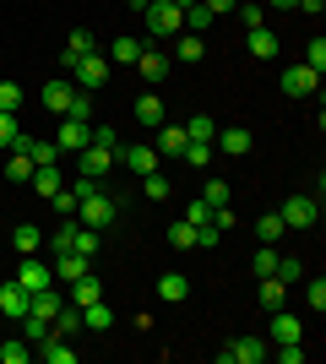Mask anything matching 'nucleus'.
I'll use <instances>...</instances> for the list:
<instances>
[{"label": "nucleus", "instance_id": "nucleus-1", "mask_svg": "<svg viewBox=\"0 0 326 364\" xmlns=\"http://www.w3.org/2000/svg\"><path fill=\"white\" fill-rule=\"evenodd\" d=\"M114 218H120V201H114V196H104L98 185H93V191H87V196L77 201V223H82V228H109Z\"/></svg>", "mask_w": 326, "mask_h": 364}, {"label": "nucleus", "instance_id": "nucleus-2", "mask_svg": "<svg viewBox=\"0 0 326 364\" xmlns=\"http://www.w3.org/2000/svg\"><path fill=\"white\" fill-rule=\"evenodd\" d=\"M141 16H147V33H153V38H174V33H185V11H180L174 0H147Z\"/></svg>", "mask_w": 326, "mask_h": 364}, {"label": "nucleus", "instance_id": "nucleus-3", "mask_svg": "<svg viewBox=\"0 0 326 364\" xmlns=\"http://www.w3.org/2000/svg\"><path fill=\"white\" fill-rule=\"evenodd\" d=\"M217 359H223V364H266V359H272V343H266V337H234Z\"/></svg>", "mask_w": 326, "mask_h": 364}, {"label": "nucleus", "instance_id": "nucleus-4", "mask_svg": "<svg viewBox=\"0 0 326 364\" xmlns=\"http://www.w3.org/2000/svg\"><path fill=\"white\" fill-rule=\"evenodd\" d=\"M278 218H283V228H315L321 201H315V196H288V201L278 207Z\"/></svg>", "mask_w": 326, "mask_h": 364}, {"label": "nucleus", "instance_id": "nucleus-5", "mask_svg": "<svg viewBox=\"0 0 326 364\" xmlns=\"http://www.w3.org/2000/svg\"><path fill=\"white\" fill-rule=\"evenodd\" d=\"M93 141V120H77V114H60V131H55V147L60 152H82Z\"/></svg>", "mask_w": 326, "mask_h": 364}, {"label": "nucleus", "instance_id": "nucleus-6", "mask_svg": "<svg viewBox=\"0 0 326 364\" xmlns=\"http://www.w3.org/2000/svg\"><path fill=\"white\" fill-rule=\"evenodd\" d=\"M71 82H77V87H87V92L104 87V82H109V55H98V49H93V55H82V60L71 65Z\"/></svg>", "mask_w": 326, "mask_h": 364}, {"label": "nucleus", "instance_id": "nucleus-7", "mask_svg": "<svg viewBox=\"0 0 326 364\" xmlns=\"http://www.w3.org/2000/svg\"><path fill=\"white\" fill-rule=\"evenodd\" d=\"M109 168H114V147H104V141H87V147L77 152V174H87V180H98Z\"/></svg>", "mask_w": 326, "mask_h": 364}, {"label": "nucleus", "instance_id": "nucleus-8", "mask_svg": "<svg viewBox=\"0 0 326 364\" xmlns=\"http://www.w3.org/2000/svg\"><path fill=\"white\" fill-rule=\"evenodd\" d=\"M11 277H16V283H22L28 294H38V289H49V283H55V267H49V261H33V256H22Z\"/></svg>", "mask_w": 326, "mask_h": 364}, {"label": "nucleus", "instance_id": "nucleus-9", "mask_svg": "<svg viewBox=\"0 0 326 364\" xmlns=\"http://www.w3.org/2000/svg\"><path fill=\"white\" fill-rule=\"evenodd\" d=\"M283 92H288V98H310V92H321V76L299 60V65H288V71H283Z\"/></svg>", "mask_w": 326, "mask_h": 364}, {"label": "nucleus", "instance_id": "nucleus-10", "mask_svg": "<svg viewBox=\"0 0 326 364\" xmlns=\"http://www.w3.org/2000/svg\"><path fill=\"white\" fill-rule=\"evenodd\" d=\"M114 164H125L131 174H153V168H158V152H153V141H131V147L114 152Z\"/></svg>", "mask_w": 326, "mask_h": 364}, {"label": "nucleus", "instance_id": "nucleus-11", "mask_svg": "<svg viewBox=\"0 0 326 364\" xmlns=\"http://www.w3.org/2000/svg\"><path fill=\"white\" fill-rule=\"evenodd\" d=\"M33 359H44V364H77V348H71L60 332H49V337L33 343Z\"/></svg>", "mask_w": 326, "mask_h": 364}, {"label": "nucleus", "instance_id": "nucleus-12", "mask_svg": "<svg viewBox=\"0 0 326 364\" xmlns=\"http://www.w3.org/2000/svg\"><path fill=\"white\" fill-rule=\"evenodd\" d=\"M185 125H169V120H163V125H158V131H153V152H158V158H180V152H185Z\"/></svg>", "mask_w": 326, "mask_h": 364}, {"label": "nucleus", "instance_id": "nucleus-13", "mask_svg": "<svg viewBox=\"0 0 326 364\" xmlns=\"http://www.w3.org/2000/svg\"><path fill=\"white\" fill-rule=\"evenodd\" d=\"M250 147H256V136L239 131V125H229V131H217V136H212V152H223V158H245Z\"/></svg>", "mask_w": 326, "mask_h": 364}, {"label": "nucleus", "instance_id": "nucleus-14", "mask_svg": "<svg viewBox=\"0 0 326 364\" xmlns=\"http://www.w3.org/2000/svg\"><path fill=\"white\" fill-rule=\"evenodd\" d=\"M169 55H163V49H141V55H136V71H141V82H153V87H158V82H163V76H169Z\"/></svg>", "mask_w": 326, "mask_h": 364}, {"label": "nucleus", "instance_id": "nucleus-15", "mask_svg": "<svg viewBox=\"0 0 326 364\" xmlns=\"http://www.w3.org/2000/svg\"><path fill=\"white\" fill-rule=\"evenodd\" d=\"M28 304H33V294L22 289L16 277H11V283H0V310H6L11 321H22V316H28Z\"/></svg>", "mask_w": 326, "mask_h": 364}, {"label": "nucleus", "instance_id": "nucleus-16", "mask_svg": "<svg viewBox=\"0 0 326 364\" xmlns=\"http://www.w3.org/2000/svg\"><path fill=\"white\" fill-rule=\"evenodd\" d=\"M202 55H207V38H202V33H174V60H180V65H196Z\"/></svg>", "mask_w": 326, "mask_h": 364}, {"label": "nucleus", "instance_id": "nucleus-17", "mask_svg": "<svg viewBox=\"0 0 326 364\" xmlns=\"http://www.w3.org/2000/svg\"><path fill=\"white\" fill-rule=\"evenodd\" d=\"M93 49H98V38H93V33H87V28H77V33H71V38H65V55H60V65H65V71H71V65H77L82 55H93Z\"/></svg>", "mask_w": 326, "mask_h": 364}, {"label": "nucleus", "instance_id": "nucleus-18", "mask_svg": "<svg viewBox=\"0 0 326 364\" xmlns=\"http://www.w3.org/2000/svg\"><path fill=\"white\" fill-rule=\"evenodd\" d=\"M87 267H93L87 256H77V250H60V256H55V283H77Z\"/></svg>", "mask_w": 326, "mask_h": 364}, {"label": "nucleus", "instance_id": "nucleus-19", "mask_svg": "<svg viewBox=\"0 0 326 364\" xmlns=\"http://www.w3.org/2000/svg\"><path fill=\"white\" fill-rule=\"evenodd\" d=\"M65 304V294H60V283H49V289H38L33 294V304H28V316H44V321H55V310Z\"/></svg>", "mask_w": 326, "mask_h": 364}, {"label": "nucleus", "instance_id": "nucleus-20", "mask_svg": "<svg viewBox=\"0 0 326 364\" xmlns=\"http://www.w3.org/2000/svg\"><path fill=\"white\" fill-rule=\"evenodd\" d=\"M158 299H163V304H185L190 299L185 272H163V277H158Z\"/></svg>", "mask_w": 326, "mask_h": 364}, {"label": "nucleus", "instance_id": "nucleus-21", "mask_svg": "<svg viewBox=\"0 0 326 364\" xmlns=\"http://www.w3.org/2000/svg\"><path fill=\"white\" fill-rule=\"evenodd\" d=\"M38 245H44L38 223H16L11 228V250H16V256H38Z\"/></svg>", "mask_w": 326, "mask_h": 364}, {"label": "nucleus", "instance_id": "nucleus-22", "mask_svg": "<svg viewBox=\"0 0 326 364\" xmlns=\"http://www.w3.org/2000/svg\"><path fill=\"white\" fill-rule=\"evenodd\" d=\"M71 92H77V82H60V76H55L44 87V109L49 114H65V109H71Z\"/></svg>", "mask_w": 326, "mask_h": 364}, {"label": "nucleus", "instance_id": "nucleus-23", "mask_svg": "<svg viewBox=\"0 0 326 364\" xmlns=\"http://www.w3.org/2000/svg\"><path fill=\"white\" fill-rule=\"evenodd\" d=\"M136 125H141V131H158V125H163V98L141 92V98H136Z\"/></svg>", "mask_w": 326, "mask_h": 364}, {"label": "nucleus", "instance_id": "nucleus-24", "mask_svg": "<svg viewBox=\"0 0 326 364\" xmlns=\"http://www.w3.org/2000/svg\"><path fill=\"white\" fill-rule=\"evenodd\" d=\"M299 337H305L299 316H288V310H272V343H299Z\"/></svg>", "mask_w": 326, "mask_h": 364}, {"label": "nucleus", "instance_id": "nucleus-25", "mask_svg": "<svg viewBox=\"0 0 326 364\" xmlns=\"http://www.w3.org/2000/svg\"><path fill=\"white\" fill-rule=\"evenodd\" d=\"M93 299H104V283H98V272L87 267V272L71 283V304H93Z\"/></svg>", "mask_w": 326, "mask_h": 364}, {"label": "nucleus", "instance_id": "nucleus-26", "mask_svg": "<svg viewBox=\"0 0 326 364\" xmlns=\"http://www.w3.org/2000/svg\"><path fill=\"white\" fill-rule=\"evenodd\" d=\"M82 326H87V332H109V326H114V310H109L104 299L82 304Z\"/></svg>", "mask_w": 326, "mask_h": 364}, {"label": "nucleus", "instance_id": "nucleus-27", "mask_svg": "<svg viewBox=\"0 0 326 364\" xmlns=\"http://www.w3.org/2000/svg\"><path fill=\"white\" fill-rule=\"evenodd\" d=\"M49 332H60V337L82 332V304H71V299H65L60 310H55V321H49Z\"/></svg>", "mask_w": 326, "mask_h": 364}, {"label": "nucleus", "instance_id": "nucleus-28", "mask_svg": "<svg viewBox=\"0 0 326 364\" xmlns=\"http://www.w3.org/2000/svg\"><path fill=\"white\" fill-rule=\"evenodd\" d=\"M28 185H33V191H38V196L49 201V196H55V191L65 185V174H60L55 164H44V168H33V180H28Z\"/></svg>", "mask_w": 326, "mask_h": 364}, {"label": "nucleus", "instance_id": "nucleus-29", "mask_svg": "<svg viewBox=\"0 0 326 364\" xmlns=\"http://www.w3.org/2000/svg\"><path fill=\"white\" fill-rule=\"evenodd\" d=\"M283 304H288V283H283V277H261V310L272 316Z\"/></svg>", "mask_w": 326, "mask_h": 364}, {"label": "nucleus", "instance_id": "nucleus-30", "mask_svg": "<svg viewBox=\"0 0 326 364\" xmlns=\"http://www.w3.org/2000/svg\"><path fill=\"white\" fill-rule=\"evenodd\" d=\"M245 49L256 55V60H272V55H278V38H272L266 28H250L245 33Z\"/></svg>", "mask_w": 326, "mask_h": 364}, {"label": "nucleus", "instance_id": "nucleus-31", "mask_svg": "<svg viewBox=\"0 0 326 364\" xmlns=\"http://www.w3.org/2000/svg\"><path fill=\"white\" fill-rule=\"evenodd\" d=\"M136 55H141V38H131V33L109 44V60H114V65H136Z\"/></svg>", "mask_w": 326, "mask_h": 364}, {"label": "nucleus", "instance_id": "nucleus-32", "mask_svg": "<svg viewBox=\"0 0 326 364\" xmlns=\"http://www.w3.org/2000/svg\"><path fill=\"white\" fill-rule=\"evenodd\" d=\"M28 359H33L28 337H6V343H0V364H28Z\"/></svg>", "mask_w": 326, "mask_h": 364}, {"label": "nucleus", "instance_id": "nucleus-33", "mask_svg": "<svg viewBox=\"0 0 326 364\" xmlns=\"http://www.w3.org/2000/svg\"><path fill=\"white\" fill-rule=\"evenodd\" d=\"M6 180H11V185H28V180H33V158H28V152H16V147H11V164H6Z\"/></svg>", "mask_w": 326, "mask_h": 364}, {"label": "nucleus", "instance_id": "nucleus-34", "mask_svg": "<svg viewBox=\"0 0 326 364\" xmlns=\"http://www.w3.org/2000/svg\"><path fill=\"white\" fill-rule=\"evenodd\" d=\"M250 272H256V277H272V272H278V245H261V250L250 256Z\"/></svg>", "mask_w": 326, "mask_h": 364}, {"label": "nucleus", "instance_id": "nucleus-35", "mask_svg": "<svg viewBox=\"0 0 326 364\" xmlns=\"http://www.w3.org/2000/svg\"><path fill=\"white\" fill-rule=\"evenodd\" d=\"M169 245H174V250H196V223H185V218L169 223Z\"/></svg>", "mask_w": 326, "mask_h": 364}, {"label": "nucleus", "instance_id": "nucleus-36", "mask_svg": "<svg viewBox=\"0 0 326 364\" xmlns=\"http://www.w3.org/2000/svg\"><path fill=\"white\" fill-rule=\"evenodd\" d=\"M185 136H190V141H212V136H217L212 114H190V120H185Z\"/></svg>", "mask_w": 326, "mask_h": 364}, {"label": "nucleus", "instance_id": "nucleus-37", "mask_svg": "<svg viewBox=\"0 0 326 364\" xmlns=\"http://www.w3.org/2000/svg\"><path fill=\"white\" fill-rule=\"evenodd\" d=\"M256 240H261V245H278V240H283V218H278V213L256 218Z\"/></svg>", "mask_w": 326, "mask_h": 364}, {"label": "nucleus", "instance_id": "nucleus-38", "mask_svg": "<svg viewBox=\"0 0 326 364\" xmlns=\"http://www.w3.org/2000/svg\"><path fill=\"white\" fill-rule=\"evenodd\" d=\"M234 11H239L245 33H250V28H266V6H261V0H245V6H234Z\"/></svg>", "mask_w": 326, "mask_h": 364}, {"label": "nucleus", "instance_id": "nucleus-39", "mask_svg": "<svg viewBox=\"0 0 326 364\" xmlns=\"http://www.w3.org/2000/svg\"><path fill=\"white\" fill-rule=\"evenodd\" d=\"M180 158H185L190 168H207V164H212V141H185V152H180Z\"/></svg>", "mask_w": 326, "mask_h": 364}, {"label": "nucleus", "instance_id": "nucleus-40", "mask_svg": "<svg viewBox=\"0 0 326 364\" xmlns=\"http://www.w3.org/2000/svg\"><path fill=\"white\" fill-rule=\"evenodd\" d=\"M71 250L93 261V256H98V228H82V223H77V240H71Z\"/></svg>", "mask_w": 326, "mask_h": 364}, {"label": "nucleus", "instance_id": "nucleus-41", "mask_svg": "<svg viewBox=\"0 0 326 364\" xmlns=\"http://www.w3.org/2000/svg\"><path fill=\"white\" fill-rule=\"evenodd\" d=\"M305 65H310L315 76H326V38H310V44H305Z\"/></svg>", "mask_w": 326, "mask_h": 364}, {"label": "nucleus", "instance_id": "nucleus-42", "mask_svg": "<svg viewBox=\"0 0 326 364\" xmlns=\"http://www.w3.org/2000/svg\"><path fill=\"white\" fill-rule=\"evenodd\" d=\"M141 191H147V201H169V180H163V174H141Z\"/></svg>", "mask_w": 326, "mask_h": 364}, {"label": "nucleus", "instance_id": "nucleus-43", "mask_svg": "<svg viewBox=\"0 0 326 364\" xmlns=\"http://www.w3.org/2000/svg\"><path fill=\"white\" fill-rule=\"evenodd\" d=\"M185 28H190V33H207V28H212V11H207L202 0H196V6H185Z\"/></svg>", "mask_w": 326, "mask_h": 364}, {"label": "nucleus", "instance_id": "nucleus-44", "mask_svg": "<svg viewBox=\"0 0 326 364\" xmlns=\"http://www.w3.org/2000/svg\"><path fill=\"white\" fill-rule=\"evenodd\" d=\"M272 277H283V283H299V277H305V261L299 256H278V272Z\"/></svg>", "mask_w": 326, "mask_h": 364}, {"label": "nucleus", "instance_id": "nucleus-45", "mask_svg": "<svg viewBox=\"0 0 326 364\" xmlns=\"http://www.w3.org/2000/svg\"><path fill=\"white\" fill-rule=\"evenodd\" d=\"M65 114H77V120H93V92L77 87V92H71V109H65Z\"/></svg>", "mask_w": 326, "mask_h": 364}, {"label": "nucleus", "instance_id": "nucleus-46", "mask_svg": "<svg viewBox=\"0 0 326 364\" xmlns=\"http://www.w3.org/2000/svg\"><path fill=\"white\" fill-rule=\"evenodd\" d=\"M49 201H55V213H60V218H77V191H71V185H60Z\"/></svg>", "mask_w": 326, "mask_h": 364}, {"label": "nucleus", "instance_id": "nucleus-47", "mask_svg": "<svg viewBox=\"0 0 326 364\" xmlns=\"http://www.w3.org/2000/svg\"><path fill=\"white\" fill-rule=\"evenodd\" d=\"M22 109V87L16 82H0V114H16Z\"/></svg>", "mask_w": 326, "mask_h": 364}, {"label": "nucleus", "instance_id": "nucleus-48", "mask_svg": "<svg viewBox=\"0 0 326 364\" xmlns=\"http://www.w3.org/2000/svg\"><path fill=\"white\" fill-rule=\"evenodd\" d=\"M16 326H22V337H28V343H38V337H49V321H44V316H22V321H16Z\"/></svg>", "mask_w": 326, "mask_h": 364}, {"label": "nucleus", "instance_id": "nucleus-49", "mask_svg": "<svg viewBox=\"0 0 326 364\" xmlns=\"http://www.w3.org/2000/svg\"><path fill=\"white\" fill-rule=\"evenodd\" d=\"M16 136H22L16 114H0V152H6V147H16Z\"/></svg>", "mask_w": 326, "mask_h": 364}, {"label": "nucleus", "instance_id": "nucleus-50", "mask_svg": "<svg viewBox=\"0 0 326 364\" xmlns=\"http://www.w3.org/2000/svg\"><path fill=\"white\" fill-rule=\"evenodd\" d=\"M217 240H223V228H217V223H196V250H212Z\"/></svg>", "mask_w": 326, "mask_h": 364}, {"label": "nucleus", "instance_id": "nucleus-51", "mask_svg": "<svg viewBox=\"0 0 326 364\" xmlns=\"http://www.w3.org/2000/svg\"><path fill=\"white\" fill-rule=\"evenodd\" d=\"M207 207H229V185H223V180H207Z\"/></svg>", "mask_w": 326, "mask_h": 364}, {"label": "nucleus", "instance_id": "nucleus-52", "mask_svg": "<svg viewBox=\"0 0 326 364\" xmlns=\"http://www.w3.org/2000/svg\"><path fill=\"white\" fill-rule=\"evenodd\" d=\"M185 223H212V207H207L202 196H196V201H185Z\"/></svg>", "mask_w": 326, "mask_h": 364}, {"label": "nucleus", "instance_id": "nucleus-53", "mask_svg": "<svg viewBox=\"0 0 326 364\" xmlns=\"http://www.w3.org/2000/svg\"><path fill=\"white\" fill-rule=\"evenodd\" d=\"M93 141H104V147L120 152V131H114V125H93Z\"/></svg>", "mask_w": 326, "mask_h": 364}, {"label": "nucleus", "instance_id": "nucleus-54", "mask_svg": "<svg viewBox=\"0 0 326 364\" xmlns=\"http://www.w3.org/2000/svg\"><path fill=\"white\" fill-rule=\"evenodd\" d=\"M278 359L283 364H305V348H299V343H278Z\"/></svg>", "mask_w": 326, "mask_h": 364}, {"label": "nucleus", "instance_id": "nucleus-55", "mask_svg": "<svg viewBox=\"0 0 326 364\" xmlns=\"http://www.w3.org/2000/svg\"><path fill=\"white\" fill-rule=\"evenodd\" d=\"M310 304H315V310H326V283H321V277H310Z\"/></svg>", "mask_w": 326, "mask_h": 364}, {"label": "nucleus", "instance_id": "nucleus-56", "mask_svg": "<svg viewBox=\"0 0 326 364\" xmlns=\"http://www.w3.org/2000/svg\"><path fill=\"white\" fill-rule=\"evenodd\" d=\"M202 6H207V11H212V16H229L234 6H239V0H202Z\"/></svg>", "mask_w": 326, "mask_h": 364}, {"label": "nucleus", "instance_id": "nucleus-57", "mask_svg": "<svg viewBox=\"0 0 326 364\" xmlns=\"http://www.w3.org/2000/svg\"><path fill=\"white\" fill-rule=\"evenodd\" d=\"M321 6H326V0H299V11H310V16L321 11Z\"/></svg>", "mask_w": 326, "mask_h": 364}, {"label": "nucleus", "instance_id": "nucleus-58", "mask_svg": "<svg viewBox=\"0 0 326 364\" xmlns=\"http://www.w3.org/2000/svg\"><path fill=\"white\" fill-rule=\"evenodd\" d=\"M299 0H272V11H294Z\"/></svg>", "mask_w": 326, "mask_h": 364}, {"label": "nucleus", "instance_id": "nucleus-59", "mask_svg": "<svg viewBox=\"0 0 326 364\" xmlns=\"http://www.w3.org/2000/svg\"><path fill=\"white\" fill-rule=\"evenodd\" d=\"M174 6H180V11H185V6H196V0H174Z\"/></svg>", "mask_w": 326, "mask_h": 364}]
</instances>
